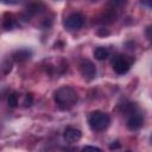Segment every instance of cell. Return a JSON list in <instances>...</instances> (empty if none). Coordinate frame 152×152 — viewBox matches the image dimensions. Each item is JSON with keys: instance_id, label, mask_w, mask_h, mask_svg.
Here are the masks:
<instances>
[{"instance_id": "3", "label": "cell", "mask_w": 152, "mask_h": 152, "mask_svg": "<svg viewBox=\"0 0 152 152\" xmlns=\"http://www.w3.org/2000/svg\"><path fill=\"white\" fill-rule=\"evenodd\" d=\"M112 66L113 70L119 74V75H124L126 74L129 68H131V61L127 58V56L124 55H118L112 59Z\"/></svg>"}, {"instance_id": "2", "label": "cell", "mask_w": 152, "mask_h": 152, "mask_svg": "<svg viewBox=\"0 0 152 152\" xmlns=\"http://www.w3.org/2000/svg\"><path fill=\"white\" fill-rule=\"evenodd\" d=\"M88 124L93 131H96V132L104 131L110 124V118L108 114H106L103 112L95 110L89 114Z\"/></svg>"}, {"instance_id": "13", "label": "cell", "mask_w": 152, "mask_h": 152, "mask_svg": "<svg viewBox=\"0 0 152 152\" xmlns=\"http://www.w3.org/2000/svg\"><path fill=\"white\" fill-rule=\"evenodd\" d=\"M32 101H33V96H32L31 94H27V95L25 96V101H24L25 107H30V106L32 104Z\"/></svg>"}, {"instance_id": "10", "label": "cell", "mask_w": 152, "mask_h": 152, "mask_svg": "<svg viewBox=\"0 0 152 152\" xmlns=\"http://www.w3.org/2000/svg\"><path fill=\"white\" fill-rule=\"evenodd\" d=\"M7 102H8V106L11 108H15L18 106V93L17 91H13L8 95V99H7Z\"/></svg>"}, {"instance_id": "16", "label": "cell", "mask_w": 152, "mask_h": 152, "mask_svg": "<svg viewBox=\"0 0 152 152\" xmlns=\"http://www.w3.org/2000/svg\"><path fill=\"white\" fill-rule=\"evenodd\" d=\"M144 2H146L147 4V6H151V0H142Z\"/></svg>"}, {"instance_id": "5", "label": "cell", "mask_w": 152, "mask_h": 152, "mask_svg": "<svg viewBox=\"0 0 152 152\" xmlns=\"http://www.w3.org/2000/svg\"><path fill=\"white\" fill-rule=\"evenodd\" d=\"M80 72L87 80H94L96 77V68L94 63L89 59H83L80 63Z\"/></svg>"}, {"instance_id": "7", "label": "cell", "mask_w": 152, "mask_h": 152, "mask_svg": "<svg viewBox=\"0 0 152 152\" xmlns=\"http://www.w3.org/2000/svg\"><path fill=\"white\" fill-rule=\"evenodd\" d=\"M63 138L66 142L74 144V142H77L82 138V132L75 127H68V128H65V131L63 133Z\"/></svg>"}, {"instance_id": "1", "label": "cell", "mask_w": 152, "mask_h": 152, "mask_svg": "<svg viewBox=\"0 0 152 152\" xmlns=\"http://www.w3.org/2000/svg\"><path fill=\"white\" fill-rule=\"evenodd\" d=\"M53 99L61 109H69L74 104H76L78 96H77V93L74 88L64 86V87H61L59 89H57L55 91Z\"/></svg>"}, {"instance_id": "4", "label": "cell", "mask_w": 152, "mask_h": 152, "mask_svg": "<svg viewBox=\"0 0 152 152\" xmlns=\"http://www.w3.org/2000/svg\"><path fill=\"white\" fill-rule=\"evenodd\" d=\"M64 27L69 31H75V30H78L83 26L84 24V17L81 14V13H72L70 14L69 17L65 18L64 20Z\"/></svg>"}, {"instance_id": "12", "label": "cell", "mask_w": 152, "mask_h": 152, "mask_svg": "<svg viewBox=\"0 0 152 152\" xmlns=\"http://www.w3.org/2000/svg\"><path fill=\"white\" fill-rule=\"evenodd\" d=\"M4 26H5V28H7V30L12 28V27L14 26V19H13L12 17L6 18V19H5V21H4Z\"/></svg>"}, {"instance_id": "15", "label": "cell", "mask_w": 152, "mask_h": 152, "mask_svg": "<svg viewBox=\"0 0 152 152\" xmlns=\"http://www.w3.org/2000/svg\"><path fill=\"white\" fill-rule=\"evenodd\" d=\"M119 147H120V145H119V144H114V142H113V144L109 146V148H110V150H114V148H119Z\"/></svg>"}, {"instance_id": "9", "label": "cell", "mask_w": 152, "mask_h": 152, "mask_svg": "<svg viewBox=\"0 0 152 152\" xmlns=\"http://www.w3.org/2000/svg\"><path fill=\"white\" fill-rule=\"evenodd\" d=\"M30 56H31V52L28 50L23 49V50H18L13 53V59L17 62H24V61H27L30 58Z\"/></svg>"}, {"instance_id": "8", "label": "cell", "mask_w": 152, "mask_h": 152, "mask_svg": "<svg viewBox=\"0 0 152 152\" xmlns=\"http://www.w3.org/2000/svg\"><path fill=\"white\" fill-rule=\"evenodd\" d=\"M109 56V50L104 46H99L94 50V57L97 61H103Z\"/></svg>"}, {"instance_id": "17", "label": "cell", "mask_w": 152, "mask_h": 152, "mask_svg": "<svg viewBox=\"0 0 152 152\" xmlns=\"http://www.w3.org/2000/svg\"><path fill=\"white\" fill-rule=\"evenodd\" d=\"M146 33H147V38L150 39V27H147V32Z\"/></svg>"}, {"instance_id": "14", "label": "cell", "mask_w": 152, "mask_h": 152, "mask_svg": "<svg viewBox=\"0 0 152 152\" xmlns=\"http://www.w3.org/2000/svg\"><path fill=\"white\" fill-rule=\"evenodd\" d=\"M87 150H93V151H101V148L96 147V146H84L83 147V151H87Z\"/></svg>"}, {"instance_id": "11", "label": "cell", "mask_w": 152, "mask_h": 152, "mask_svg": "<svg viewBox=\"0 0 152 152\" xmlns=\"http://www.w3.org/2000/svg\"><path fill=\"white\" fill-rule=\"evenodd\" d=\"M108 1L113 7H122L127 4L128 0H108Z\"/></svg>"}, {"instance_id": "6", "label": "cell", "mask_w": 152, "mask_h": 152, "mask_svg": "<svg viewBox=\"0 0 152 152\" xmlns=\"http://www.w3.org/2000/svg\"><path fill=\"white\" fill-rule=\"evenodd\" d=\"M144 124V118L140 113L138 112H132L129 113V116L127 119V127L131 129V131H137Z\"/></svg>"}]
</instances>
